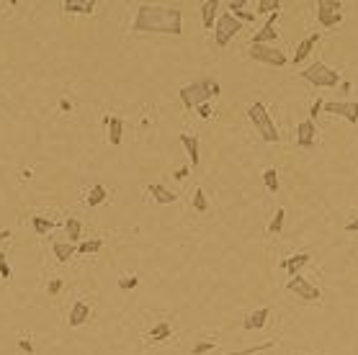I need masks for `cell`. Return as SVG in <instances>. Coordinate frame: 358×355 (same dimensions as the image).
Listing matches in <instances>:
<instances>
[{
  "label": "cell",
  "instance_id": "6da1fadb",
  "mask_svg": "<svg viewBox=\"0 0 358 355\" xmlns=\"http://www.w3.org/2000/svg\"><path fill=\"white\" fill-rule=\"evenodd\" d=\"M134 34H183V16L178 8H160V6H142L134 24Z\"/></svg>",
  "mask_w": 358,
  "mask_h": 355
},
{
  "label": "cell",
  "instance_id": "7a4b0ae2",
  "mask_svg": "<svg viewBox=\"0 0 358 355\" xmlns=\"http://www.w3.org/2000/svg\"><path fill=\"white\" fill-rule=\"evenodd\" d=\"M248 119L253 121V126L258 129V134L266 139V142H278V131H276V124L271 121V116H268V111H266V106L263 103H253L250 108H248Z\"/></svg>",
  "mask_w": 358,
  "mask_h": 355
},
{
  "label": "cell",
  "instance_id": "3957f363",
  "mask_svg": "<svg viewBox=\"0 0 358 355\" xmlns=\"http://www.w3.org/2000/svg\"><path fill=\"white\" fill-rule=\"evenodd\" d=\"M302 77H304L307 83L317 85V88H335V85L340 83V75H337L335 70H330L327 65H322V62H314V65H309L307 70H302Z\"/></svg>",
  "mask_w": 358,
  "mask_h": 355
},
{
  "label": "cell",
  "instance_id": "277c9868",
  "mask_svg": "<svg viewBox=\"0 0 358 355\" xmlns=\"http://www.w3.org/2000/svg\"><path fill=\"white\" fill-rule=\"evenodd\" d=\"M240 29H242V24L232 13H222L217 18V24H214V42L219 47H227L235 39V34H240Z\"/></svg>",
  "mask_w": 358,
  "mask_h": 355
},
{
  "label": "cell",
  "instance_id": "5b68a950",
  "mask_svg": "<svg viewBox=\"0 0 358 355\" xmlns=\"http://www.w3.org/2000/svg\"><path fill=\"white\" fill-rule=\"evenodd\" d=\"M250 57L255 62H263V65H273V67H284L289 60L284 52H278L273 44H250Z\"/></svg>",
  "mask_w": 358,
  "mask_h": 355
},
{
  "label": "cell",
  "instance_id": "8992f818",
  "mask_svg": "<svg viewBox=\"0 0 358 355\" xmlns=\"http://www.w3.org/2000/svg\"><path fill=\"white\" fill-rule=\"evenodd\" d=\"M340 3L337 0H319L317 3V21L325 26V29H332L343 21V13H340Z\"/></svg>",
  "mask_w": 358,
  "mask_h": 355
},
{
  "label": "cell",
  "instance_id": "52a82bcc",
  "mask_svg": "<svg viewBox=\"0 0 358 355\" xmlns=\"http://www.w3.org/2000/svg\"><path fill=\"white\" fill-rule=\"evenodd\" d=\"M178 95H181V101H183L186 108H199V106H204L209 101V93H206L204 83L186 85V88H181V93H178Z\"/></svg>",
  "mask_w": 358,
  "mask_h": 355
},
{
  "label": "cell",
  "instance_id": "ba28073f",
  "mask_svg": "<svg viewBox=\"0 0 358 355\" xmlns=\"http://www.w3.org/2000/svg\"><path fill=\"white\" fill-rule=\"evenodd\" d=\"M286 288H289V291H294L296 296H302L304 301H319V299H322L319 288H314V286H312L307 278H302V275H294V278H289Z\"/></svg>",
  "mask_w": 358,
  "mask_h": 355
},
{
  "label": "cell",
  "instance_id": "9c48e42d",
  "mask_svg": "<svg viewBox=\"0 0 358 355\" xmlns=\"http://www.w3.org/2000/svg\"><path fill=\"white\" fill-rule=\"evenodd\" d=\"M325 111L327 113H337L343 119H348L350 124H358V103H325Z\"/></svg>",
  "mask_w": 358,
  "mask_h": 355
},
{
  "label": "cell",
  "instance_id": "30bf717a",
  "mask_svg": "<svg viewBox=\"0 0 358 355\" xmlns=\"http://www.w3.org/2000/svg\"><path fill=\"white\" fill-rule=\"evenodd\" d=\"M276 21H278V13H271L268 16V21L263 24V29L255 34V39H253V44H273L276 42Z\"/></svg>",
  "mask_w": 358,
  "mask_h": 355
},
{
  "label": "cell",
  "instance_id": "8fae6325",
  "mask_svg": "<svg viewBox=\"0 0 358 355\" xmlns=\"http://www.w3.org/2000/svg\"><path fill=\"white\" fill-rule=\"evenodd\" d=\"M314 136H317V129H314V121L312 119H307V121H302L296 126V142H299V147H312L314 144Z\"/></svg>",
  "mask_w": 358,
  "mask_h": 355
},
{
  "label": "cell",
  "instance_id": "7c38bea8",
  "mask_svg": "<svg viewBox=\"0 0 358 355\" xmlns=\"http://www.w3.org/2000/svg\"><path fill=\"white\" fill-rule=\"evenodd\" d=\"M307 263H309V255H307V252H299V255L286 258V260L281 263V268L289 273V278H294V275H299V268H302V265H307Z\"/></svg>",
  "mask_w": 358,
  "mask_h": 355
},
{
  "label": "cell",
  "instance_id": "4fadbf2b",
  "mask_svg": "<svg viewBox=\"0 0 358 355\" xmlns=\"http://www.w3.org/2000/svg\"><path fill=\"white\" fill-rule=\"evenodd\" d=\"M88 317H90V306L85 301H75L70 309V327H80Z\"/></svg>",
  "mask_w": 358,
  "mask_h": 355
},
{
  "label": "cell",
  "instance_id": "5bb4252c",
  "mask_svg": "<svg viewBox=\"0 0 358 355\" xmlns=\"http://www.w3.org/2000/svg\"><path fill=\"white\" fill-rule=\"evenodd\" d=\"M268 317H271V311H268V309H255L253 314H248V317H245L242 327H245V329H260V327L268 322Z\"/></svg>",
  "mask_w": 358,
  "mask_h": 355
},
{
  "label": "cell",
  "instance_id": "9a60e30c",
  "mask_svg": "<svg viewBox=\"0 0 358 355\" xmlns=\"http://www.w3.org/2000/svg\"><path fill=\"white\" fill-rule=\"evenodd\" d=\"M106 124H108V142L116 147V144H121V131H124V124H121V119L119 116H108L106 119Z\"/></svg>",
  "mask_w": 358,
  "mask_h": 355
},
{
  "label": "cell",
  "instance_id": "2e32d148",
  "mask_svg": "<svg viewBox=\"0 0 358 355\" xmlns=\"http://www.w3.org/2000/svg\"><path fill=\"white\" fill-rule=\"evenodd\" d=\"M181 144L186 147V152H189L191 162H194V165H199V139H196V136H191V134H181Z\"/></svg>",
  "mask_w": 358,
  "mask_h": 355
},
{
  "label": "cell",
  "instance_id": "e0dca14e",
  "mask_svg": "<svg viewBox=\"0 0 358 355\" xmlns=\"http://www.w3.org/2000/svg\"><path fill=\"white\" fill-rule=\"evenodd\" d=\"M149 193H152V199L157 201V204H173L175 201V193H170L165 186H160V183H152L149 186Z\"/></svg>",
  "mask_w": 358,
  "mask_h": 355
},
{
  "label": "cell",
  "instance_id": "ac0fdd59",
  "mask_svg": "<svg viewBox=\"0 0 358 355\" xmlns=\"http://www.w3.org/2000/svg\"><path fill=\"white\" fill-rule=\"evenodd\" d=\"M201 11H204V29H214V13L219 11V0H206Z\"/></svg>",
  "mask_w": 358,
  "mask_h": 355
},
{
  "label": "cell",
  "instance_id": "d6986e66",
  "mask_svg": "<svg viewBox=\"0 0 358 355\" xmlns=\"http://www.w3.org/2000/svg\"><path fill=\"white\" fill-rule=\"evenodd\" d=\"M62 8L67 13H93L96 11V0H88V3H75V0H67Z\"/></svg>",
  "mask_w": 358,
  "mask_h": 355
},
{
  "label": "cell",
  "instance_id": "ffe728a7",
  "mask_svg": "<svg viewBox=\"0 0 358 355\" xmlns=\"http://www.w3.org/2000/svg\"><path fill=\"white\" fill-rule=\"evenodd\" d=\"M170 334H173L170 322H160L157 327H152V332H149V342H162V340H167Z\"/></svg>",
  "mask_w": 358,
  "mask_h": 355
},
{
  "label": "cell",
  "instance_id": "44dd1931",
  "mask_svg": "<svg viewBox=\"0 0 358 355\" xmlns=\"http://www.w3.org/2000/svg\"><path fill=\"white\" fill-rule=\"evenodd\" d=\"M317 39H319V34H312L309 39H304V42H302V44L296 47V54H294V62H302V60H304V57H307V54L312 52V47L317 44Z\"/></svg>",
  "mask_w": 358,
  "mask_h": 355
},
{
  "label": "cell",
  "instance_id": "7402d4cb",
  "mask_svg": "<svg viewBox=\"0 0 358 355\" xmlns=\"http://www.w3.org/2000/svg\"><path fill=\"white\" fill-rule=\"evenodd\" d=\"M54 255L60 263H67L75 255V245L72 242H54Z\"/></svg>",
  "mask_w": 358,
  "mask_h": 355
},
{
  "label": "cell",
  "instance_id": "603a6c76",
  "mask_svg": "<svg viewBox=\"0 0 358 355\" xmlns=\"http://www.w3.org/2000/svg\"><path fill=\"white\" fill-rule=\"evenodd\" d=\"M106 196H108V193H106L103 186H93L90 193H88V199H85V204H88V206H101V204L106 201Z\"/></svg>",
  "mask_w": 358,
  "mask_h": 355
},
{
  "label": "cell",
  "instance_id": "cb8c5ba5",
  "mask_svg": "<svg viewBox=\"0 0 358 355\" xmlns=\"http://www.w3.org/2000/svg\"><path fill=\"white\" fill-rule=\"evenodd\" d=\"M278 11H281L278 0H260V3L255 6V16L258 13H278Z\"/></svg>",
  "mask_w": 358,
  "mask_h": 355
},
{
  "label": "cell",
  "instance_id": "d4e9b609",
  "mask_svg": "<svg viewBox=\"0 0 358 355\" xmlns=\"http://www.w3.org/2000/svg\"><path fill=\"white\" fill-rule=\"evenodd\" d=\"M263 181H266V188H268L271 193L278 191V172H276V167H268V170L263 172Z\"/></svg>",
  "mask_w": 358,
  "mask_h": 355
},
{
  "label": "cell",
  "instance_id": "484cf974",
  "mask_svg": "<svg viewBox=\"0 0 358 355\" xmlns=\"http://www.w3.org/2000/svg\"><path fill=\"white\" fill-rule=\"evenodd\" d=\"M31 224H34V232H36V234H47V232L54 227V222H52V219H44V216H34Z\"/></svg>",
  "mask_w": 358,
  "mask_h": 355
},
{
  "label": "cell",
  "instance_id": "4316f807",
  "mask_svg": "<svg viewBox=\"0 0 358 355\" xmlns=\"http://www.w3.org/2000/svg\"><path fill=\"white\" fill-rule=\"evenodd\" d=\"M65 229H67V237H70V242H75V240H80V222L78 219H67L65 222Z\"/></svg>",
  "mask_w": 358,
  "mask_h": 355
},
{
  "label": "cell",
  "instance_id": "83f0119b",
  "mask_svg": "<svg viewBox=\"0 0 358 355\" xmlns=\"http://www.w3.org/2000/svg\"><path fill=\"white\" fill-rule=\"evenodd\" d=\"M101 247H103V242H101V240H85V242H80L78 252H83V255H90V252H98Z\"/></svg>",
  "mask_w": 358,
  "mask_h": 355
},
{
  "label": "cell",
  "instance_id": "f1b7e54d",
  "mask_svg": "<svg viewBox=\"0 0 358 355\" xmlns=\"http://www.w3.org/2000/svg\"><path fill=\"white\" fill-rule=\"evenodd\" d=\"M194 209L201 211V214L209 209V204H206V193H204L201 188H196V193H194Z\"/></svg>",
  "mask_w": 358,
  "mask_h": 355
},
{
  "label": "cell",
  "instance_id": "f546056e",
  "mask_svg": "<svg viewBox=\"0 0 358 355\" xmlns=\"http://www.w3.org/2000/svg\"><path fill=\"white\" fill-rule=\"evenodd\" d=\"M284 216H286V211H284V209H278V211H276V216H273V222H271V227H268V229H271V234H278V232H281V227H284Z\"/></svg>",
  "mask_w": 358,
  "mask_h": 355
},
{
  "label": "cell",
  "instance_id": "4dcf8cb0",
  "mask_svg": "<svg viewBox=\"0 0 358 355\" xmlns=\"http://www.w3.org/2000/svg\"><path fill=\"white\" fill-rule=\"evenodd\" d=\"M214 345H217L214 340H201V342H196V345H194V350H191V352H194V355H204V352L214 350Z\"/></svg>",
  "mask_w": 358,
  "mask_h": 355
},
{
  "label": "cell",
  "instance_id": "1f68e13d",
  "mask_svg": "<svg viewBox=\"0 0 358 355\" xmlns=\"http://www.w3.org/2000/svg\"><path fill=\"white\" fill-rule=\"evenodd\" d=\"M0 275H3L6 281H11V278H13L11 265H8V260H6V252H0Z\"/></svg>",
  "mask_w": 358,
  "mask_h": 355
},
{
  "label": "cell",
  "instance_id": "d6a6232c",
  "mask_svg": "<svg viewBox=\"0 0 358 355\" xmlns=\"http://www.w3.org/2000/svg\"><path fill=\"white\" fill-rule=\"evenodd\" d=\"M230 13H232L240 24H242V21H255V13H248L245 8H235V11H230Z\"/></svg>",
  "mask_w": 358,
  "mask_h": 355
},
{
  "label": "cell",
  "instance_id": "836d02e7",
  "mask_svg": "<svg viewBox=\"0 0 358 355\" xmlns=\"http://www.w3.org/2000/svg\"><path fill=\"white\" fill-rule=\"evenodd\" d=\"M268 347H273V342L268 340V342H260L258 347H248V350H242V352H230V355H250V352H258V350H268Z\"/></svg>",
  "mask_w": 358,
  "mask_h": 355
},
{
  "label": "cell",
  "instance_id": "e575fe53",
  "mask_svg": "<svg viewBox=\"0 0 358 355\" xmlns=\"http://www.w3.org/2000/svg\"><path fill=\"white\" fill-rule=\"evenodd\" d=\"M204 83V88H206V93H209V98H214V95H219V83H214V80H201Z\"/></svg>",
  "mask_w": 358,
  "mask_h": 355
},
{
  "label": "cell",
  "instance_id": "d590c367",
  "mask_svg": "<svg viewBox=\"0 0 358 355\" xmlns=\"http://www.w3.org/2000/svg\"><path fill=\"white\" fill-rule=\"evenodd\" d=\"M134 286H137V278H134V275H124V278L119 281V288H121V291H129V288H134Z\"/></svg>",
  "mask_w": 358,
  "mask_h": 355
},
{
  "label": "cell",
  "instance_id": "8d00e7d4",
  "mask_svg": "<svg viewBox=\"0 0 358 355\" xmlns=\"http://www.w3.org/2000/svg\"><path fill=\"white\" fill-rule=\"evenodd\" d=\"M18 347H21L24 352H29V355L34 352V345H31V340H26V337H24V340H18Z\"/></svg>",
  "mask_w": 358,
  "mask_h": 355
},
{
  "label": "cell",
  "instance_id": "74e56055",
  "mask_svg": "<svg viewBox=\"0 0 358 355\" xmlns=\"http://www.w3.org/2000/svg\"><path fill=\"white\" fill-rule=\"evenodd\" d=\"M319 108H325V103H322V101H319V98H317V101H314V103H312V108H309V116H312V119H314V116H317V113H319Z\"/></svg>",
  "mask_w": 358,
  "mask_h": 355
},
{
  "label": "cell",
  "instance_id": "f35d334b",
  "mask_svg": "<svg viewBox=\"0 0 358 355\" xmlns=\"http://www.w3.org/2000/svg\"><path fill=\"white\" fill-rule=\"evenodd\" d=\"M196 111H199V116H201V119H212V108H209V103H204V106H199Z\"/></svg>",
  "mask_w": 358,
  "mask_h": 355
},
{
  "label": "cell",
  "instance_id": "ab89813d",
  "mask_svg": "<svg viewBox=\"0 0 358 355\" xmlns=\"http://www.w3.org/2000/svg\"><path fill=\"white\" fill-rule=\"evenodd\" d=\"M186 175H189V167H181V170H175V181H186Z\"/></svg>",
  "mask_w": 358,
  "mask_h": 355
},
{
  "label": "cell",
  "instance_id": "60d3db41",
  "mask_svg": "<svg viewBox=\"0 0 358 355\" xmlns=\"http://www.w3.org/2000/svg\"><path fill=\"white\" fill-rule=\"evenodd\" d=\"M60 288H62V281H52L49 283V293H60Z\"/></svg>",
  "mask_w": 358,
  "mask_h": 355
},
{
  "label": "cell",
  "instance_id": "b9f144b4",
  "mask_svg": "<svg viewBox=\"0 0 358 355\" xmlns=\"http://www.w3.org/2000/svg\"><path fill=\"white\" fill-rule=\"evenodd\" d=\"M60 108H62V111H72V103H70L67 98H62V101H60Z\"/></svg>",
  "mask_w": 358,
  "mask_h": 355
},
{
  "label": "cell",
  "instance_id": "7bdbcfd3",
  "mask_svg": "<svg viewBox=\"0 0 358 355\" xmlns=\"http://www.w3.org/2000/svg\"><path fill=\"white\" fill-rule=\"evenodd\" d=\"M31 175H34L31 170H24V172H21V181H31Z\"/></svg>",
  "mask_w": 358,
  "mask_h": 355
},
{
  "label": "cell",
  "instance_id": "ee69618b",
  "mask_svg": "<svg viewBox=\"0 0 358 355\" xmlns=\"http://www.w3.org/2000/svg\"><path fill=\"white\" fill-rule=\"evenodd\" d=\"M348 232H358V219H355V222H350V224H348Z\"/></svg>",
  "mask_w": 358,
  "mask_h": 355
}]
</instances>
